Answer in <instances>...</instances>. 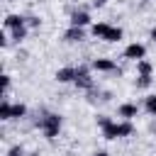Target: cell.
<instances>
[{
  "label": "cell",
  "mask_w": 156,
  "mask_h": 156,
  "mask_svg": "<svg viewBox=\"0 0 156 156\" xmlns=\"http://www.w3.org/2000/svg\"><path fill=\"white\" fill-rule=\"evenodd\" d=\"M68 27H93V17L85 7H76L68 12Z\"/></svg>",
  "instance_id": "5"
},
{
  "label": "cell",
  "mask_w": 156,
  "mask_h": 156,
  "mask_svg": "<svg viewBox=\"0 0 156 156\" xmlns=\"http://www.w3.org/2000/svg\"><path fill=\"white\" fill-rule=\"evenodd\" d=\"M27 115H29V107L24 102H12V122H22L27 119Z\"/></svg>",
  "instance_id": "12"
},
{
  "label": "cell",
  "mask_w": 156,
  "mask_h": 156,
  "mask_svg": "<svg viewBox=\"0 0 156 156\" xmlns=\"http://www.w3.org/2000/svg\"><path fill=\"white\" fill-rule=\"evenodd\" d=\"M90 71H93L90 63H78L76 66V80H73V85L78 90H93L95 88V80H93V73Z\"/></svg>",
  "instance_id": "3"
},
{
  "label": "cell",
  "mask_w": 156,
  "mask_h": 156,
  "mask_svg": "<svg viewBox=\"0 0 156 156\" xmlns=\"http://www.w3.org/2000/svg\"><path fill=\"white\" fill-rule=\"evenodd\" d=\"M27 27L39 29V27H41V17H39V15H27Z\"/></svg>",
  "instance_id": "21"
},
{
  "label": "cell",
  "mask_w": 156,
  "mask_h": 156,
  "mask_svg": "<svg viewBox=\"0 0 156 156\" xmlns=\"http://www.w3.org/2000/svg\"><path fill=\"white\" fill-rule=\"evenodd\" d=\"M0 122H12V102H10V98H2V102H0Z\"/></svg>",
  "instance_id": "14"
},
{
  "label": "cell",
  "mask_w": 156,
  "mask_h": 156,
  "mask_svg": "<svg viewBox=\"0 0 156 156\" xmlns=\"http://www.w3.org/2000/svg\"><path fill=\"white\" fill-rule=\"evenodd\" d=\"M24 24H27V15H22V12H7V15H5V20H2L5 32L20 29V27H24Z\"/></svg>",
  "instance_id": "7"
},
{
  "label": "cell",
  "mask_w": 156,
  "mask_h": 156,
  "mask_svg": "<svg viewBox=\"0 0 156 156\" xmlns=\"http://www.w3.org/2000/svg\"><path fill=\"white\" fill-rule=\"evenodd\" d=\"M110 22H93V27H90V34L95 37V39H105L107 37V32H110Z\"/></svg>",
  "instance_id": "11"
},
{
  "label": "cell",
  "mask_w": 156,
  "mask_h": 156,
  "mask_svg": "<svg viewBox=\"0 0 156 156\" xmlns=\"http://www.w3.org/2000/svg\"><path fill=\"white\" fill-rule=\"evenodd\" d=\"M34 127L46 136V139H56L61 134V127H63V117L58 112H49V110H41L37 112V119H34Z\"/></svg>",
  "instance_id": "1"
},
{
  "label": "cell",
  "mask_w": 156,
  "mask_h": 156,
  "mask_svg": "<svg viewBox=\"0 0 156 156\" xmlns=\"http://www.w3.org/2000/svg\"><path fill=\"white\" fill-rule=\"evenodd\" d=\"M127 61H141V58H146V46L141 44V41H132V44H127L124 46V54H122Z\"/></svg>",
  "instance_id": "6"
},
{
  "label": "cell",
  "mask_w": 156,
  "mask_h": 156,
  "mask_svg": "<svg viewBox=\"0 0 156 156\" xmlns=\"http://www.w3.org/2000/svg\"><path fill=\"white\" fill-rule=\"evenodd\" d=\"M90 68L98 71V73H115V76H122V68H117V61L110 58V56H98L90 61Z\"/></svg>",
  "instance_id": "4"
},
{
  "label": "cell",
  "mask_w": 156,
  "mask_h": 156,
  "mask_svg": "<svg viewBox=\"0 0 156 156\" xmlns=\"http://www.w3.org/2000/svg\"><path fill=\"white\" fill-rule=\"evenodd\" d=\"M63 41L66 44H80V41H85V29L83 27H68L63 32Z\"/></svg>",
  "instance_id": "9"
},
{
  "label": "cell",
  "mask_w": 156,
  "mask_h": 156,
  "mask_svg": "<svg viewBox=\"0 0 156 156\" xmlns=\"http://www.w3.org/2000/svg\"><path fill=\"white\" fill-rule=\"evenodd\" d=\"M27 34H29V27L24 24V27H20V29H12V32H10V39H12L15 44H22V41L27 39Z\"/></svg>",
  "instance_id": "17"
},
{
  "label": "cell",
  "mask_w": 156,
  "mask_h": 156,
  "mask_svg": "<svg viewBox=\"0 0 156 156\" xmlns=\"http://www.w3.org/2000/svg\"><path fill=\"white\" fill-rule=\"evenodd\" d=\"M112 122H115V119H112L110 115H95V124H98L100 129H105V127H107V124H112Z\"/></svg>",
  "instance_id": "20"
},
{
  "label": "cell",
  "mask_w": 156,
  "mask_h": 156,
  "mask_svg": "<svg viewBox=\"0 0 156 156\" xmlns=\"http://www.w3.org/2000/svg\"><path fill=\"white\" fill-rule=\"evenodd\" d=\"M10 88H12V76L2 73V98H10Z\"/></svg>",
  "instance_id": "19"
},
{
  "label": "cell",
  "mask_w": 156,
  "mask_h": 156,
  "mask_svg": "<svg viewBox=\"0 0 156 156\" xmlns=\"http://www.w3.org/2000/svg\"><path fill=\"white\" fill-rule=\"evenodd\" d=\"M149 132H151V134H156V119H154V122L149 124Z\"/></svg>",
  "instance_id": "26"
},
{
  "label": "cell",
  "mask_w": 156,
  "mask_h": 156,
  "mask_svg": "<svg viewBox=\"0 0 156 156\" xmlns=\"http://www.w3.org/2000/svg\"><path fill=\"white\" fill-rule=\"evenodd\" d=\"M117 117L124 119V122H132L134 117H139V105L136 102H122L117 107Z\"/></svg>",
  "instance_id": "8"
},
{
  "label": "cell",
  "mask_w": 156,
  "mask_h": 156,
  "mask_svg": "<svg viewBox=\"0 0 156 156\" xmlns=\"http://www.w3.org/2000/svg\"><path fill=\"white\" fill-rule=\"evenodd\" d=\"M56 83H73L76 80V66H61L56 73H54Z\"/></svg>",
  "instance_id": "10"
},
{
  "label": "cell",
  "mask_w": 156,
  "mask_h": 156,
  "mask_svg": "<svg viewBox=\"0 0 156 156\" xmlns=\"http://www.w3.org/2000/svg\"><path fill=\"white\" fill-rule=\"evenodd\" d=\"M134 134V124L132 122H124V119H115L112 124H107L102 129V139L107 141H115V139H127Z\"/></svg>",
  "instance_id": "2"
},
{
  "label": "cell",
  "mask_w": 156,
  "mask_h": 156,
  "mask_svg": "<svg viewBox=\"0 0 156 156\" xmlns=\"http://www.w3.org/2000/svg\"><path fill=\"white\" fill-rule=\"evenodd\" d=\"M93 156H112V154H110V151H105V149H98Z\"/></svg>",
  "instance_id": "23"
},
{
  "label": "cell",
  "mask_w": 156,
  "mask_h": 156,
  "mask_svg": "<svg viewBox=\"0 0 156 156\" xmlns=\"http://www.w3.org/2000/svg\"><path fill=\"white\" fill-rule=\"evenodd\" d=\"M122 37H124V29H122V27H115V24H112V27H110V32H107V37H105L102 41H107V44H117V41L122 39Z\"/></svg>",
  "instance_id": "15"
},
{
  "label": "cell",
  "mask_w": 156,
  "mask_h": 156,
  "mask_svg": "<svg viewBox=\"0 0 156 156\" xmlns=\"http://www.w3.org/2000/svg\"><path fill=\"white\" fill-rule=\"evenodd\" d=\"M144 110H146L151 117H156V95H146V98H144Z\"/></svg>",
  "instance_id": "18"
},
{
  "label": "cell",
  "mask_w": 156,
  "mask_h": 156,
  "mask_svg": "<svg viewBox=\"0 0 156 156\" xmlns=\"http://www.w3.org/2000/svg\"><path fill=\"white\" fill-rule=\"evenodd\" d=\"M154 85V76H136L134 78V88L136 90H149Z\"/></svg>",
  "instance_id": "16"
},
{
  "label": "cell",
  "mask_w": 156,
  "mask_h": 156,
  "mask_svg": "<svg viewBox=\"0 0 156 156\" xmlns=\"http://www.w3.org/2000/svg\"><path fill=\"white\" fill-rule=\"evenodd\" d=\"M134 68H136V76H154V63H151L149 58L136 61V63H134Z\"/></svg>",
  "instance_id": "13"
},
{
  "label": "cell",
  "mask_w": 156,
  "mask_h": 156,
  "mask_svg": "<svg viewBox=\"0 0 156 156\" xmlns=\"http://www.w3.org/2000/svg\"><path fill=\"white\" fill-rule=\"evenodd\" d=\"M149 39H151V41H154V44H156V24H154V27H151V32H149Z\"/></svg>",
  "instance_id": "24"
},
{
  "label": "cell",
  "mask_w": 156,
  "mask_h": 156,
  "mask_svg": "<svg viewBox=\"0 0 156 156\" xmlns=\"http://www.w3.org/2000/svg\"><path fill=\"white\" fill-rule=\"evenodd\" d=\"M5 156H24V146H22V144H12Z\"/></svg>",
  "instance_id": "22"
},
{
  "label": "cell",
  "mask_w": 156,
  "mask_h": 156,
  "mask_svg": "<svg viewBox=\"0 0 156 156\" xmlns=\"http://www.w3.org/2000/svg\"><path fill=\"white\" fill-rule=\"evenodd\" d=\"M107 0H93V7H105Z\"/></svg>",
  "instance_id": "25"
}]
</instances>
